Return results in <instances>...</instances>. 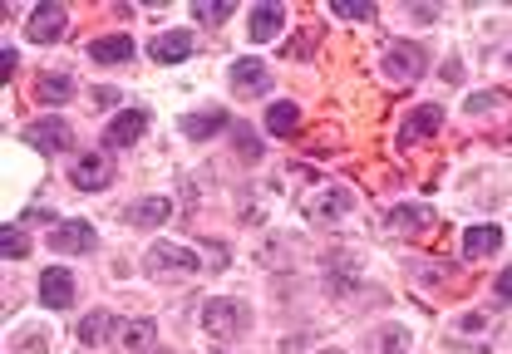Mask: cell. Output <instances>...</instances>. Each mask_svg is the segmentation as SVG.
Wrapping results in <instances>:
<instances>
[{
    "label": "cell",
    "mask_w": 512,
    "mask_h": 354,
    "mask_svg": "<svg viewBox=\"0 0 512 354\" xmlns=\"http://www.w3.org/2000/svg\"><path fill=\"white\" fill-rule=\"evenodd\" d=\"M247 325H252V310L232 295H212L202 305V330L217 335V340H237V335H247Z\"/></svg>",
    "instance_id": "obj_1"
},
{
    "label": "cell",
    "mask_w": 512,
    "mask_h": 354,
    "mask_svg": "<svg viewBox=\"0 0 512 354\" xmlns=\"http://www.w3.org/2000/svg\"><path fill=\"white\" fill-rule=\"evenodd\" d=\"M143 266H148V276H192L197 271V256H192L188 246H178V241H158L143 256Z\"/></svg>",
    "instance_id": "obj_2"
},
{
    "label": "cell",
    "mask_w": 512,
    "mask_h": 354,
    "mask_svg": "<svg viewBox=\"0 0 512 354\" xmlns=\"http://www.w3.org/2000/svg\"><path fill=\"white\" fill-rule=\"evenodd\" d=\"M69 182H74L79 192H99V187H109V182H114V163H109V153H99V148L79 153V158H74V168H69Z\"/></svg>",
    "instance_id": "obj_3"
},
{
    "label": "cell",
    "mask_w": 512,
    "mask_h": 354,
    "mask_svg": "<svg viewBox=\"0 0 512 354\" xmlns=\"http://www.w3.org/2000/svg\"><path fill=\"white\" fill-rule=\"evenodd\" d=\"M99 246V232L89 227V222H60L55 232H50V251H60V256H84V251H94Z\"/></svg>",
    "instance_id": "obj_4"
},
{
    "label": "cell",
    "mask_w": 512,
    "mask_h": 354,
    "mask_svg": "<svg viewBox=\"0 0 512 354\" xmlns=\"http://www.w3.org/2000/svg\"><path fill=\"white\" fill-rule=\"evenodd\" d=\"M25 143L40 148V153H64L74 143V133H69L64 118H40V123H25Z\"/></svg>",
    "instance_id": "obj_5"
},
{
    "label": "cell",
    "mask_w": 512,
    "mask_h": 354,
    "mask_svg": "<svg viewBox=\"0 0 512 354\" xmlns=\"http://www.w3.org/2000/svg\"><path fill=\"white\" fill-rule=\"evenodd\" d=\"M424 59L429 55H424L419 45H389V50H384V74L399 79V84H409V79H419V74L429 69Z\"/></svg>",
    "instance_id": "obj_6"
},
{
    "label": "cell",
    "mask_w": 512,
    "mask_h": 354,
    "mask_svg": "<svg viewBox=\"0 0 512 354\" xmlns=\"http://www.w3.org/2000/svg\"><path fill=\"white\" fill-rule=\"evenodd\" d=\"M64 30H69V10H64V5H40L35 20L25 25V35H30L35 45H55Z\"/></svg>",
    "instance_id": "obj_7"
},
{
    "label": "cell",
    "mask_w": 512,
    "mask_h": 354,
    "mask_svg": "<svg viewBox=\"0 0 512 354\" xmlns=\"http://www.w3.org/2000/svg\"><path fill=\"white\" fill-rule=\"evenodd\" d=\"M439 128H444V109H439V104H424V109H414V114L404 118V133H399V143H404V148H414V143H429Z\"/></svg>",
    "instance_id": "obj_8"
},
{
    "label": "cell",
    "mask_w": 512,
    "mask_h": 354,
    "mask_svg": "<svg viewBox=\"0 0 512 354\" xmlns=\"http://www.w3.org/2000/svg\"><path fill=\"white\" fill-rule=\"evenodd\" d=\"M143 133H148V114H143V109H128V114H119L104 128V143H109V148H133Z\"/></svg>",
    "instance_id": "obj_9"
},
{
    "label": "cell",
    "mask_w": 512,
    "mask_h": 354,
    "mask_svg": "<svg viewBox=\"0 0 512 354\" xmlns=\"http://www.w3.org/2000/svg\"><path fill=\"white\" fill-rule=\"evenodd\" d=\"M40 300H45L50 310H69V305H74V276L60 271V266H50V271L40 276Z\"/></svg>",
    "instance_id": "obj_10"
},
{
    "label": "cell",
    "mask_w": 512,
    "mask_h": 354,
    "mask_svg": "<svg viewBox=\"0 0 512 354\" xmlns=\"http://www.w3.org/2000/svg\"><path fill=\"white\" fill-rule=\"evenodd\" d=\"M192 55V35L188 30H163L153 45H148V59H158V64H178V59Z\"/></svg>",
    "instance_id": "obj_11"
},
{
    "label": "cell",
    "mask_w": 512,
    "mask_h": 354,
    "mask_svg": "<svg viewBox=\"0 0 512 354\" xmlns=\"http://www.w3.org/2000/svg\"><path fill=\"white\" fill-rule=\"evenodd\" d=\"M340 212H350V192L345 187H320L316 197L306 202V217H316V222H330Z\"/></svg>",
    "instance_id": "obj_12"
},
{
    "label": "cell",
    "mask_w": 512,
    "mask_h": 354,
    "mask_svg": "<svg viewBox=\"0 0 512 354\" xmlns=\"http://www.w3.org/2000/svg\"><path fill=\"white\" fill-rule=\"evenodd\" d=\"M266 84H271V74H266L261 59H237V64H232V89H237V94H261Z\"/></svg>",
    "instance_id": "obj_13"
},
{
    "label": "cell",
    "mask_w": 512,
    "mask_h": 354,
    "mask_svg": "<svg viewBox=\"0 0 512 354\" xmlns=\"http://www.w3.org/2000/svg\"><path fill=\"white\" fill-rule=\"evenodd\" d=\"M89 59H94V64H128V59H133V40H128V35H99V40L89 45Z\"/></svg>",
    "instance_id": "obj_14"
},
{
    "label": "cell",
    "mask_w": 512,
    "mask_h": 354,
    "mask_svg": "<svg viewBox=\"0 0 512 354\" xmlns=\"http://www.w3.org/2000/svg\"><path fill=\"white\" fill-rule=\"evenodd\" d=\"M173 217V202L168 197H148V202H133L128 207V227H158Z\"/></svg>",
    "instance_id": "obj_15"
},
{
    "label": "cell",
    "mask_w": 512,
    "mask_h": 354,
    "mask_svg": "<svg viewBox=\"0 0 512 354\" xmlns=\"http://www.w3.org/2000/svg\"><path fill=\"white\" fill-rule=\"evenodd\" d=\"M124 354H143L153 350V320H124L119 325V340H114Z\"/></svg>",
    "instance_id": "obj_16"
},
{
    "label": "cell",
    "mask_w": 512,
    "mask_h": 354,
    "mask_svg": "<svg viewBox=\"0 0 512 354\" xmlns=\"http://www.w3.org/2000/svg\"><path fill=\"white\" fill-rule=\"evenodd\" d=\"M281 20H286V10L281 5H256L252 10V40L256 45H266V40H276V30H281Z\"/></svg>",
    "instance_id": "obj_17"
},
{
    "label": "cell",
    "mask_w": 512,
    "mask_h": 354,
    "mask_svg": "<svg viewBox=\"0 0 512 354\" xmlns=\"http://www.w3.org/2000/svg\"><path fill=\"white\" fill-rule=\"evenodd\" d=\"M69 94H74V79H69V74H40V84H35V99H40L45 109H60Z\"/></svg>",
    "instance_id": "obj_18"
},
{
    "label": "cell",
    "mask_w": 512,
    "mask_h": 354,
    "mask_svg": "<svg viewBox=\"0 0 512 354\" xmlns=\"http://www.w3.org/2000/svg\"><path fill=\"white\" fill-rule=\"evenodd\" d=\"M178 128H183V138H212V133L227 128V114L222 109H202V114H188Z\"/></svg>",
    "instance_id": "obj_19"
},
{
    "label": "cell",
    "mask_w": 512,
    "mask_h": 354,
    "mask_svg": "<svg viewBox=\"0 0 512 354\" xmlns=\"http://www.w3.org/2000/svg\"><path fill=\"white\" fill-rule=\"evenodd\" d=\"M498 246H503V227H473L463 236V256H488Z\"/></svg>",
    "instance_id": "obj_20"
},
{
    "label": "cell",
    "mask_w": 512,
    "mask_h": 354,
    "mask_svg": "<svg viewBox=\"0 0 512 354\" xmlns=\"http://www.w3.org/2000/svg\"><path fill=\"white\" fill-rule=\"evenodd\" d=\"M296 123H301V114H296V104H286V99L266 109V128H271L276 138H291V133H296Z\"/></svg>",
    "instance_id": "obj_21"
},
{
    "label": "cell",
    "mask_w": 512,
    "mask_h": 354,
    "mask_svg": "<svg viewBox=\"0 0 512 354\" xmlns=\"http://www.w3.org/2000/svg\"><path fill=\"white\" fill-rule=\"evenodd\" d=\"M109 330H114V315H109V310H94V315H84L79 340H84V345H99V340H109Z\"/></svg>",
    "instance_id": "obj_22"
},
{
    "label": "cell",
    "mask_w": 512,
    "mask_h": 354,
    "mask_svg": "<svg viewBox=\"0 0 512 354\" xmlns=\"http://www.w3.org/2000/svg\"><path fill=\"white\" fill-rule=\"evenodd\" d=\"M0 251H5V261H25V251H30V241L20 227H5L0 232Z\"/></svg>",
    "instance_id": "obj_23"
},
{
    "label": "cell",
    "mask_w": 512,
    "mask_h": 354,
    "mask_svg": "<svg viewBox=\"0 0 512 354\" xmlns=\"http://www.w3.org/2000/svg\"><path fill=\"white\" fill-rule=\"evenodd\" d=\"M330 10H335L340 20H375V5H370V0H335Z\"/></svg>",
    "instance_id": "obj_24"
},
{
    "label": "cell",
    "mask_w": 512,
    "mask_h": 354,
    "mask_svg": "<svg viewBox=\"0 0 512 354\" xmlns=\"http://www.w3.org/2000/svg\"><path fill=\"white\" fill-rule=\"evenodd\" d=\"M192 10H197L207 25H222V15H232V5H227V0H217V5H212V0H197Z\"/></svg>",
    "instance_id": "obj_25"
},
{
    "label": "cell",
    "mask_w": 512,
    "mask_h": 354,
    "mask_svg": "<svg viewBox=\"0 0 512 354\" xmlns=\"http://www.w3.org/2000/svg\"><path fill=\"white\" fill-rule=\"evenodd\" d=\"M419 222H424L419 207H399V212H394V232H409V227H419Z\"/></svg>",
    "instance_id": "obj_26"
},
{
    "label": "cell",
    "mask_w": 512,
    "mask_h": 354,
    "mask_svg": "<svg viewBox=\"0 0 512 354\" xmlns=\"http://www.w3.org/2000/svg\"><path fill=\"white\" fill-rule=\"evenodd\" d=\"M237 153L252 163V158H261V143H252V128H237Z\"/></svg>",
    "instance_id": "obj_27"
},
{
    "label": "cell",
    "mask_w": 512,
    "mask_h": 354,
    "mask_svg": "<svg viewBox=\"0 0 512 354\" xmlns=\"http://www.w3.org/2000/svg\"><path fill=\"white\" fill-rule=\"evenodd\" d=\"M498 99H503V94H498V89H478V94H473V99H468V109H473V114H483V109H493V104H498Z\"/></svg>",
    "instance_id": "obj_28"
},
{
    "label": "cell",
    "mask_w": 512,
    "mask_h": 354,
    "mask_svg": "<svg viewBox=\"0 0 512 354\" xmlns=\"http://www.w3.org/2000/svg\"><path fill=\"white\" fill-rule=\"evenodd\" d=\"M119 104V89H94V109H114Z\"/></svg>",
    "instance_id": "obj_29"
},
{
    "label": "cell",
    "mask_w": 512,
    "mask_h": 354,
    "mask_svg": "<svg viewBox=\"0 0 512 354\" xmlns=\"http://www.w3.org/2000/svg\"><path fill=\"white\" fill-rule=\"evenodd\" d=\"M493 295H498L503 305H512V271H503V276H498V286H493Z\"/></svg>",
    "instance_id": "obj_30"
},
{
    "label": "cell",
    "mask_w": 512,
    "mask_h": 354,
    "mask_svg": "<svg viewBox=\"0 0 512 354\" xmlns=\"http://www.w3.org/2000/svg\"><path fill=\"white\" fill-rule=\"evenodd\" d=\"M399 345H404V335H399V330H389V335H384V350L399 354Z\"/></svg>",
    "instance_id": "obj_31"
},
{
    "label": "cell",
    "mask_w": 512,
    "mask_h": 354,
    "mask_svg": "<svg viewBox=\"0 0 512 354\" xmlns=\"http://www.w3.org/2000/svg\"><path fill=\"white\" fill-rule=\"evenodd\" d=\"M330 354H335V350H330Z\"/></svg>",
    "instance_id": "obj_32"
},
{
    "label": "cell",
    "mask_w": 512,
    "mask_h": 354,
    "mask_svg": "<svg viewBox=\"0 0 512 354\" xmlns=\"http://www.w3.org/2000/svg\"><path fill=\"white\" fill-rule=\"evenodd\" d=\"M508 64H512V59H508Z\"/></svg>",
    "instance_id": "obj_33"
}]
</instances>
